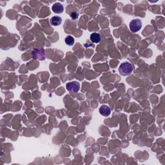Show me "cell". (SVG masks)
Listing matches in <instances>:
<instances>
[{"label": "cell", "instance_id": "1", "mask_svg": "<svg viewBox=\"0 0 165 165\" xmlns=\"http://www.w3.org/2000/svg\"><path fill=\"white\" fill-rule=\"evenodd\" d=\"M133 66L132 64L129 62H124L121 64L119 68V72L121 75H128L131 74L133 71Z\"/></svg>", "mask_w": 165, "mask_h": 165}, {"label": "cell", "instance_id": "2", "mask_svg": "<svg viewBox=\"0 0 165 165\" xmlns=\"http://www.w3.org/2000/svg\"><path fill=\"white\" fill-rule=\"evenodd\" d=\"M142 22L140 19H136L130 23V29L132 32H137L141 29Z\"/></svg>", "mask_w": 165, "mask_h": 165}, {"label": "cell", "instance_id": "3", "mask_svg": "<svg viewBox=\"0 0 165 165\" xmlns=\"http://www.w3.org/2000/svg\"><path fill=\"white\" fill-rule=\"evenodd\" d=\"M66 90L69 92H73V93H77V92L79 90L80 85L79 83L77 81L69 82L66 84Z\"/></svg>", "mask_w": 165, "mask_h": 165}, {"label": "cell", "instance_id": "4", "mask_svg": "<svg viewBox=\"0 0 165 165\" xmlns=\"http://www.w3.org/2000/svg\"><path fill=\"white\" fill-rule=\"evenodd\" d=\"M33 56L34 59L43 60L45 59V52L43 49L35 50L33 51Z\"/></svg>", "mask_w": 165, "mask_h": 165}, {"label": "cell", "instance_id": "5", "mask_svg": "<svg viewBox=\"0 0 165 165\" xmlns=\"http://www.w3.org/2000/svg\"><path fill=\"white\" fill-rule=\"evenodd\" d=\"M99 113L101 114V115L105 117H107L110 114L111 110L108 106L102 105L99 108Z\"/></svg>", "mask_w": 165, "mask_h": 165}, {"label": "cell", "instance_id": "6", "mask_svg": "<svg viewBox=\"0 0 165 165\" xmlns=\"http://www.w3.org/2000/svg\"><path fill=\"white\" fill-rule=\"evenodd\" d=\"M52 9L54 13L61 14L63 12L64 7L62 4H61L60 3H55L52 5Z\"/></svg>", "mask_w": 165, "mask_h": 165}, {"label": "cell", "instance_id": "7", "mask_svg": "<svg viewBox=\"0 0 165 165\" xmlns=\"http://www.w3.org/2000/svg\"><path fill=\"white\" fill-rule=\"evenodd\" d=\"M90 41L92 42V43H99V42L101 41V40L99 34L96 33V32L92 33V34L90 35Z\"/></svg>", "mask_w": 165, "mask_h": 165}, {"label": "cell", "instance_id": "8", "mask_svg": "<svg viewBox=\"0 0 165 165\" xmlns=\"http://www.w3.org/2000/svg\"><path fill=\"white\" fill-rule=\"evenodd\" d=\"M62 21V19L60 16H54L50 19V23L53 26H59Z\"/></svg>", "mask_w": 165, "mask_h": 165}, {"label": "cell", "instance_id": "9", "mask_svg": "<svg viewBox=\"0 0 165 165\" xmlns=\"http://www.w3.org/2000/svg\"><path fill=\"white\" fill-rule=\"evenodd\" d=\"M65 43L68 46H72L74 44V38L71 36H68L65 38Z\"/></svg>", "mask_w": 165, "mask_h": 165}, {"label": "cell", "instance_id": "10", "mask_svg": "<svg viewBox=\"0 0 165 165\" xmlns=\"http://www.w3.org/2000/svg\"><path fill=\"white\" fill-rule=\"evenodd\" d=\"M71 17L73 19H77L78 18V14H77L76 12H72L71 14Z\"/></svg>", "mask_w": 165, "mask_h": 165}]
</instances>
